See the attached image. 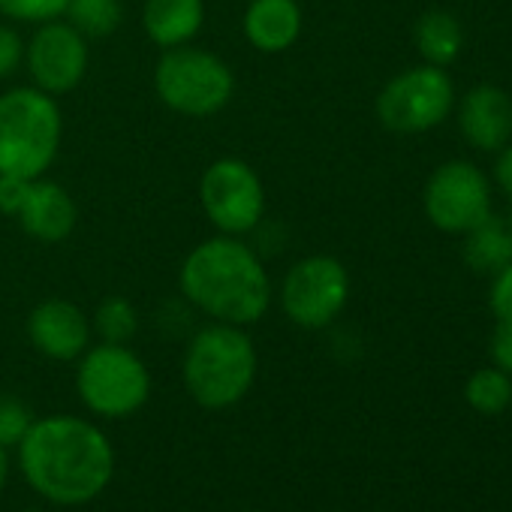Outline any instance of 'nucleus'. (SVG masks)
Listing matches in <instances>:
<instances>
[{"instance_id":"obj_28","label":"nucleus","mask_w":512,"mask_h":512,"mask_svg":"<svg viewBox=\"0 0 512 512\" xmlns=\"http://www.w3.org/2000/svg\"><path fill=\"white\" fill-rule=\"evenodd\" d=\"M494 178H497V184L512 196V142H506V145L500 148V157H497V163H494Z\"/></svg>"},{"instance_id":"obj_30","label":"nucleus","mask_w":512,"mask_h":512,"mask_svg":"<svg viewBox=\"0 0 512 512\" xmlns=\"http://www.w3.org/2000/svg\"><path fill=\"white\" fill-rule=\"evenodd\" d=\"M506 226H509V232H512V211H509V217H506Z\"/></svg>"},{"instance_id":"obj_8","label":"nucleus","mask_w":512,"mask_h":512,"mask_svg":"<svg viewBox=\"0 0 512 512\" xmlns=\"http://www.w3.org/2000/svg\"><path fill=\"white\" fill-rule=\"evenodd\" d=\"M455 88L443 67L422 64L395 76L377 97V118L392 133H428L452 112Z\"/></svg>"},{"instance_id":"obj_25","label":"nucleus","mask_w":512,"mask_h":512,"mask_svg":"<svg viewBox=\"0 0 512 512\" xmlns=\"http://www.w3.org/2000/svg\"><path fill=\"white\" fill-rule=\"evenodd\" d=\"M488 305L497 320H512V263L491 278Z\"/></svg>"},{"instance_id":"obj_7","label":"nucleus","mask_w":512,"mask_h":512,"mask_svg":"<svg viewBox=\"0 0 512 512\" xmlns=\"http://www.w3.org/2000/svg\"><path fill=\"white\" fill-rule=\"evenodd\" d=\"M199 202L220 235H247L266 220V184L241 157H217L199 178Z\"/></svg>"},{"instance_id":"obj_1","label":"nucleus","mask_w":512,"mask_h":512,"mask_svg":"<svg viewBox=\"0 0 512 512\" xmlns=\"http://www.w3.org/2000/svg\"><path fill=\"white\" fill-rule=\"evenodd\" d=\"M19 461L34 491L64 506L94 500L115 470L109 437L79 416L34 419L19 443Z\"/></svg>"},{"instance_id":"obj_27","label":"nucleus","mask_w":512,"mask_h":512,"mask_svg":"<svg viewBox=\"0 0 512 512\" xmlns=\"http://www.w3.org/2000/svg\"><path fill=\"white\" fill-rule=\"evenodd\" d=\"M488 353L503 374H512V320H497Z\"/></svg>"},{"instance_id":"obj_9","label":"nucleus","mask_w":512,"mask_h":512,"mask_svg":"<svg viewBox=\"0 0 512 512\" xmlns=\"http://www.w3.org/2000/svg\"><path fill=\"white\" fill-rule=\"evenodd\" d=\"M281 308L302 329L332 326L350 299V275L341 260L314 253L299 260L281 281Z\"/></svg>"},{"instance_id":"obj_29","label":"nucleus","mask_w":512,"mask_h":512,"mask_svg":"<svg viewBox=\"0 0 512 512\" xmlns=\"http://www.w3.org/2000/svg\"><path fill=\"white\" fill-rule=\"evenodd\" d=\"M7 470H10V461H7V449L0 446V488H4V482H7Z\"/></svg>"},{"instance_id":"obj_17","label":"nucleus","mask_w":512,"mask_h":512,"mask_svg":"<svg viewBox=\"0 0 512 512\" xmlns=\"http://www.w3.org/2000/svg\"><path fill=\"white\" fill-rule=\"evenodd\" d=\"M464 263L476 275L494 278L500 269L512 263V232L506 220L488 214L482 223H476L470 232H464Z\"/></svg>"},{"instance_id":"obj_3","label":"nucleus","mask_w":512,"mask_h":512,"mask_svg":"<svg viewBox=\"0 0 512 512\" xmlns=\"http://www.w3.org/2000/svg\"><path fill=\"white\" fill-rule=\"evenodd\" d=\"M256 380V347L244 326L208 323L184 353V386L205 410L238 404Z\"/></svg>"},{"instance_id":"obj_5","label":"nucleus","mask_w":512,"mask_h":512,"mask_svg":"<svg viewBox=\"0 0 512 512\" xmlns=\"http://www.w3.org/2000/svg\"><path fill=\"white\" fill-rule=\"evenodd\" d=\"M154 91L175 115L211 118L229 106L235 94V73L220 55L187 43L163 49L154 67Z\"/></svg>"},{"instance_id":"obj_6","label":"nucleus","mask_w":512,"mask_h":512,"mask_svg":"<svg viewBox=\"0 0 512 512\" xmlns=\"http://www.w3.org/2000/svg\"><path fill=\"white\" fill-rule=\"evenodd\" d=\"M76 386L94 413L106 419H124L148 401L151 374L127 344L100 341L79 356Z\"/></svg>"},{"instance_id":"obj_31","label":"nucleus","mask_w":512,"mask_h":512,"mask_svg":"<svg viewBox=\"0 0 512 512\" xmlns=\"http://www.w3.org/2000/svg\"><path fill=\"white\" fill-rule=\"evenodd\" d=\"M28 512H40V509H28Z\"/></svg>"},{"instance_id":"obj_22","label":"nucleus","mask_w":512,"mask_h":512,"mask_svg":"<svg viewBox=\"0 0 512 512\" xmlns=\"http://www.w3.org/2000/svg\"><path fill=\"white\" fill-rule=\"evenodd\" d=\"M70 0H0V16L16 25H46L67 16Z\"/></svg>"},{"instance_id":"obj_19","label":"nucleus","mask_w":512,"mask_h":512,"mask_svg":"<svg viewBox=\"0 0 512 512\" xmlns=\"http://www.w3.org/2000/svg\"><path fill=\"white\" fill-rule=\"evenodd\" d=\"M64 19L88 40H103L121 28L124 7L121 0H70Z\"/></svg>"},{"instance_id":"obj_18","label":"nucleus","mask_w":512,"mask_h":512,"mask_svg":"<svg viewBox=\"0 0 512 512\" xmlns=\"http://www.w3.org/2000/svg\"><path fill=\"white\" fill-rule=\"evenodd\" d=\"M413 43L422 55L425 64H434V67H446L458 58L461 52V43H464V34H461V25L455 16L449 13H425L416 28H413Z\"/></svg>"},{"instance_id":"obj_4","label":"nucleus","mask_w":512,"mask_h":512,"mask_svg":"<svg viewBox=\"0 0 512 512\" xmlns=\"http://www.w3.org/2000/svg\"><path fill=\"white\" fill-rule=\"evenodd\" d=\"M64 115L52 94L19 85L0 94V175L43 178L58 160Z\"/></svg>"},{"instance_id":"obj_11","label":"nucleus","mask_w":512,"mask_h":512,"mask_svg":"<svg viewBox=\"0 0 512 512\" xmlns=\"http://www.w3.org/2000/svg\"><path fill=\"white\" fill-rule=\"evenodd\" d=\"M425 214L443 232H470L491 214V187L485 175L467 160L437 166L425 184Z\"/></svg>"},{"instance_id":"obj_26","label":"nucleus","mask_w":512,"mask_h":512,"mask_svg":"<svg viewBox=\"0 0 512 512\" xmlns=\"http://www.w3.org/2000/svg\"><path fill=\"white\" fill-rule=\"evenodd\" d=\"M28 184L31 178H19V175H0V214L13 217L22 211L25 196H28Z\"/></svg>"},{"instance_id":"obj_13","label":"nucleus","mask_w":512,"mask_h":512,"mask_svg":"<svg viewBox=\"0 0 512 512\" xmlns=\"http://www.w3.org/2000/svg\"><path fill=\"white\" fill-rule=\"evenodd\" d=\"M16 223L22 226L25 235H31L40 244H61L76 232L79 205L64 184L49 178H34L28 184L25 205L16 214Z\"/></svg>"},{"instance_id":"obj_20","label":"nucleus","mask_w":512,"mask_h":512,"mask_svg":"<svg viewBox=\"0 0 512 512\" xmlns=\"http://www.w3.org/2000/svg\"><path fill=\"white\" fill-rule=\"evenodd\" d=\"M91 332H97L103 344H127L139 332V311L124 296H106L94 311Z\"/></svg>"},{"instance_id":"obj_10","label":"nucleus","mask_w":512,"mask_h":512,"mask_svg":"<svg viewBox=\"0 0 512 512\" xmlns=\"http://www.w3.org/2000/svg\"><path fill=\"white\" fill-rule=\"evenodd\" d=\"M88 64V37L76 31L67 19L37 25L34 37L25 43V67L31 85L52 97L76 91L88 76Z\"/></svg>"},{"instance_id":"obj_21","label":"nucleus","mask_w":512,"mask_h":512,"mask_svg":"<svg viewBox=\"0 0 512 512\" xmlns=\"http://www.w3.org/2000/svg\"><path fill=\"white\" fill-rule=\"evenodd\" d=\"M464 398L473 410L491 416V413H500L512 404V383L500 368H482L467 380Z\"/></svg>"},{"instance_id":"obj_2","label":"nucleus","mask_w":512,"mask_h":512,"mask_svg":"<svg viewBox=\"0 0 512 512\" xmlns=\"http://www.w3.org/2000/svg\"><path fill=\"white\" fill-rule=\"evenodd\" d=\"M181 296L214 323L253 326L269 314L272 278L244 238L211 235L199 241L178 269Z\"/></svg>"},{"instance_id":"obj_15","label":"nucleus","mask_w":512,"mask_h":512,"mask_svg":"<svg viewBox=\"0 0 512 512\" xmlns=\"http://www.w3.org/2000/svg\"><path fill=\"white\" fill-rule=\"evenodd\" d=\"M305 16L299 0H250L241 31L244 40L263 55H281L293 49L302 37Z\"/></svg>"},{"instance_id":"obj_23","label":"nucleus","mask_w":512,"mask_h":512,"mask_svg":"<svg viewBox=\"0 0 512 512\" xmlns=\"http://www.w3.org/2000/svg\"><path fill=\"white\" fill-rule=\"evenodd\" d=\"M34 425V413L16 395H0V446H19L28 428Z\"/></svg>"},{"instance_id":"obj_14","label":"nucleus","mask_w":512,"mask_h":512,"mask_svg":"<svg viewBox=\"0 0 512 512\" xmlns=\"http://www.w3.org/2000/svg\"><path fill=\"white\" fill-rule=\"evenodd\" d=\"M464 139L479 151H497L512 136V97L494 85H479L464 94L458 109Z\"/></svg>"},{"instance_id":"obj_24","label":"nucleus","mask_w":512,"mask_h":512,"mask_svg":"<svg viewBox=\"0 0 512 512\" xmlns=\"http://www.w3.org/2000/svg\"><path fill=\"white\" fill-rule=\"evenodd\" d=\"M25 67V40L16 28L0 25V82Z\"/></svg>"},{"instance_id":"obj_16","label":"nucleus","mask_w":512,"mask_h":512,"mask_svg":"<svg viewBox=\"0 0 512 512\" xmlns=\"http://www.w3.org/2000/svg\"><path fill=\"white\" fill-rule=\"evenodd\" d=\"M202 25V0H145L142 7V31L157 49H178L193 43Z\"/></svg>"},{"instance_id":"obj_12","label":"nucleus","mask_w":512,"mask_h":512,"mask_svg":"<svg viewBox=\"0 0 512 512\" xmlns=\"http://www.w3.org/2000/svg\"><path fill=\"white\" fill-rule=\"evenodd\" d=\"M28 341L37 353L55 362L79 359L91 344V320L67 299H46L28 314Z\"/></svg>"}]
</instances>
